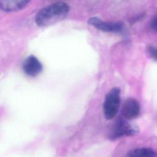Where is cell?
Instances as JSON below:
<instances>
[{
	"label": "cell",
	"mask_w": 157,
	"mask_h": 157,
	"mask_svg": "<svg viewBox=\"0 0 157 157\" xmlns=\"http://www.w3.org/2000/svg\"><path fill=\"white\" fill-rule=\"evenodd\" d=\"M30 1H0V9L4 12H14L25 7Z\"/></svg>",
	"instance_id": "7"
},
{
	"label": "cell",
	"mask_w": 157,
	"mask_h": 157,
	"mask_svg": "<svg viewBox=\"0 0 157 157\" xmlns=\"http://www.w3.org/2000/svg\"><path fill=\"white\" fill-rule=\"evenodd\" d=\"M69 11V6L63 2L51 4L42 9L36 14V23L39 26H47L64 19Z\"/></svg>",
	"instance_id": "1"
},
{
	"label": "cell",
	"mask_w": 157,
	"mask_h": 157,
	"mask_svg": "<svg viewBox=\"0 0 157 157\" xmlns=\"http://www.w3.org/2000/svg\"><path fill=\"white\" fill-rule=\"evenodd\" d=\"M138 130L136 126L131 124L123 117H120L116 121L112 131L110 134V138L115 139L126 136H132L137 134Z\"/></svg>",
	"instance_id": "3"
},
{
	"label": "cell",
	"mask_w": 157,
	"mask_h": 157,
	"mask_svg": "<svg viewBox=\"0 0 157 157\" xmlns=\"http://www.w3.org/2000/svg\"><path fill=\"white\" fill-rule=\"evenodd\" d=\"M148 52L151 58L156 59V49L153 46H149L148 47Z\"/></svg>",
	"instance_id": "9"
},
{
	"label": "cell",
	"mask_w": 157,
	"mask_h": 157,
	"mask_svg": "<svg viewBox=\"0 0 157 157\" xmlns=\"http://www.w3.org/2000/svg\"><path fill=\"white\" fill-rule=\"evenodd\" d=\"M120 103V90L114 87L107 94L104 102V114L107 120H112L116 116Z\"/></svg>",
	"instance_id": "2"
},
{
	"label": "cell",
	"mask_w": 157,
	"mask_h": 157,
	"mask_svg": "<svg viewBox=\"0 0 157 157\" xmlns=\"http://www.w3.org/2000/svg\"><path fill=\"white\" fill-rule=\"evenodd\" d=\"M88 23L96 28L105 32L118 33L121 31L123 28V24L120 22L104 21L96 17L89 18Z\"/></svg>",
	"instance_id": "4"
},
{
	"label": "cell",
	"mask_w": 157,
	"mask_h": 157,
	"mask_svg": "<svg viewBox=\"0 0 157 157\" xmlns=\"http://www.w3.org/2000/svg\"><path fill=\"white\" fill-rule=\"evenodd\" d=\"M140 110V104L136 99L133 98L128 99L124 102L122 107V117L128 120L134 119L138 117Z\"/></svg>",
	"instance_id": "5"
},
{
	"label": "cell",
	"mask_w": 157,
	"mask_h": 157,
	"mask_svg": "<svg viewBox=\"0 0 157 157\" xmlns=\"http://www.w3.org/2000/svg\"><path fill=\"white\" fill-rule=\"evenodd\" d=\"M24 72L31 77L38 75L42 71V65L40 61L34 56H28L23 64Z\"/></svg>",
	"instance_id": "6"
},
{
	"label": "cell",
	"mask_w": 157,
	"mask_h": 157,
	"mask_svg": "<svg viewBox=\"0 0 157 157\" xmlns=\"http://www.w3.org/2000/svg\"><path fill=\"white\" fill-rule=\"evenodd\" d=\"M156 17L155 16L153 17V18L152 19L151 22V25H150L151 29L155 30V31L156 30Z\"/></svg>",
	"instance_id": "10"
},
{
	"label": "cell",
	"mask_w": 157,
	"mask_h": 157,
	"mask_svg": "<svg viewBox=\"0 0 157 157\" xmlns=\"http://www.w3.org/2000/svg\"><path fill=\"white\" fill-rule=\"evenodd\" d=\"M127 156L130 157H155L156 154L151 148H140L131 150L127 154Z\"/></svg>",
	"instance_id": "8"
}]
</instances>
